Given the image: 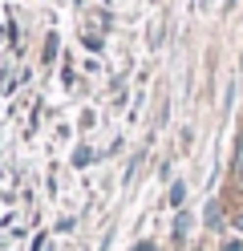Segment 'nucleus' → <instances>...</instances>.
<instances>
[{"mask_svg": "<svg viewBox=\"0 0 243 251\" xmlns=\"http://www.w3.org/2000/svg\"><path fill=\"white\" fill-rule=\"evenodd\" d=\"M138 251H150V247H138Z\"/></svg>", "mask_w": 243, "mask_h": 251, "instance_id": "1", "label": "nucleus"}]
</instances>
